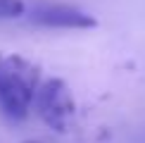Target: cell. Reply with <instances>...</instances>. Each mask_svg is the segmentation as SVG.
Masks as SVG:
<instances>
[{
	"mask_svg": "<svg viewBox=\"0 0 145 143\" xmlns=\"http://www.w3.org/2000/svg\"><path fill=\"white\" fill-rule=\"evenodd\" d=\"M40 81L38 64L14 52H0V112L12 122L26 119Z\"/></svg>",
	"mask_w": 145,
	"mask_h": 143,
	"instance_id": "1",
	"label": "cell"
},
{
	"mask_svg": "<svg viewBox=\"0 0 145 143\" xmlns=\"http://www.w3.org/2000/svg\"><path fill=\"white\" fill-rule=\"evenodd\" d=\"M33 107L38 112V117L55 131H67L71 119H74V110H76L71 91L62 79L40 81L36 98H33Z\"/></svg>",
	"mask_w": 145,
	"mask_h": 143,
	"instance_id": "2",
	"label": "cell"
},
{
	"mask_svg": "<svg viewBox=\"0 0 145 143\" xmlns=\"http://www.w3.org/2000/svg\"><path fill=\"white\" fill-rule=\"evenodd\" d=\"M29 19L45 29H71V31H86L98 24L93 14L67 3H36L29 12Z\"/></svg>",
	"mask_w": 145,
	"mask_h": 143,
	"instance_id": "3",
	"label": "cell"
},
{
	"mask_svg": "<svg viewBox=\"0 0 145 143\" xmlns=\"http://www.w3.org/2000/svg\"><path fill=\"white\" fill-rule=\"evenodd\" d=\"M24 12H26L24 0H0V22L19 19Z\"/></svg>",
	"mask_w": 145,
	"mask_h": 143,
	"instance_id": "4",
	"label": "cell"
},
{
	"mask_svg": "<svg viewBox=\"0 0 145 143\" xmlns=\"http://www.w3.org/2000/svg\"><path fill=\"white\" fill-rule=\"evenodd\" d=\"M26 143H40V141H26Z\"/></svg>",
	"mask_w": 145,
	"mask_h": 143,
	"instance_id": "5",
	"label": "cell"
}]
</instances>
